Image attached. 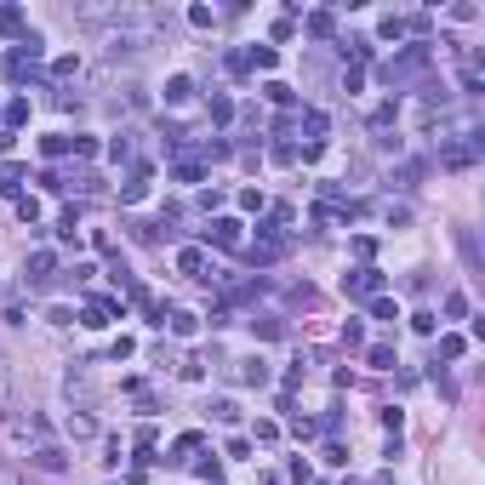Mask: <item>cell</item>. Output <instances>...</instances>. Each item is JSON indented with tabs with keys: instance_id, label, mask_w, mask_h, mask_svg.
Masks as SVG:
<instances>
[{
	"instance_id": "29",
	"label": "cell",
	"mask_w": 485,
	"mask_h": 485,
	"mask_svg": "<svg viewBox=\"0 0 485 485\" xmlns=\"http://www.w3.org/2000/svg\"><path fill=\"white\" fill-rule=\"evenodd\" d=\"M40 149H46V154H69V149H74V138H46Z\"/></svg>"
},
{
	"instance_id": "2",
	"label": "cell",
	"mask_w": 485,
	"mask_h": 485,
	"mask_svg": "<svg viewBox=\"0 0 485 485\" xmlns=\"http://www.w3.org/2000/svg\"><path fill=\"white\" fill-rule=\"evenodd\" d=\"M120 308H126L120 297H92V303H86V314H80V326H92V331H98V326H109V320L120 314Z\"/></svg>"
},
{
	"instance_id": "14",
	"label": "cell",
	"mask_w": 485,
	"mask_h": 485,
	"mask_svg": "<svg viewBox=\"0 0 485 485\" xmlns=\"http://www.w3.org/2000/svg\"><path fill=\"white\" fill-rule=\"evenodd\" d=\"M263 92H269V103H280V109H291V103H297L286 80H269V86H263Z\"/></svg>"
},
{
	"instance_id": "3",
	"label": "cell",
	"mask_w": 485,
	"mask_h": 485,
	"mask_svg": "<svg viewBox=\"0 0 485 485\" xmlns=\"http://www.w3.org/2000/svg\"><path fill=\"white\" fill-rule=\"evenodd\" d=\"M63 394H69V400H80V411H86V406H92V371L74 366V371L63 377Z\"/></svg>"
},
{
	"instance_id": "28",
	"label": "cell",
	"mask_w": 485,
	"mask_h": 485,
	"mask_svg": "<svg viewBox=\"0 0 485 485\" xmlns=\"http://www.w3.org/2000/svg\"><path fill=\"white\" fill-rule=\"evenodd\" d=\"M171 331H178V337H194V314H171Z\"/></svg>"
},
{
	"instance_id": "18",
	"label": "cell",
	"mask_w": 485,
	"mask_h": 485,
	"mask_svg": "<svg viewBox=\"0 0 485 485\" xmlns=\"http://www.w3.org/2000/svg\"><path fill=\"white\" fill-rule=\"evenodd\" d=\"M463 348H468L463 337H439V360H463Z\"/></svg>"
},
{
	"instance_id": "9",
	"label": "cell",
	"mask_w": 485,
	"mask_h": 485,
	"mask_svg": "<svg viewBox=\"0 0 485 485\" xmlns=\"http://www.w3.org/2000/svg\"><path fill=\"white\" fill-rule=\"evenodd\" d=\"M178 269H183V274H206V251H200V246H183V251H178Z\"/></svg>"
},
{
	"instance_id": "24",
	"label": "cell",
	"mask_w": 485,
	"mask_h": 485,
	"mask_svg": "<svg viewBox=\"0 0 485 485\" xmlns=\"http://www.w3.org/2000/svg\"><path fill=\"white\" fill-rule=\"evenodd\" d=\"M343 58H354V63H366V58H371V46H366V40H343Z\"/></svg>"
},
{
	"instance_id": "6",
	"label": "cell",
	"mask_w": 485,
	"mask_h": 485,
	"mask_svg": "<svg viewBox=\"0 0 485 485\" xmlns=\"http://www.w3.org/2000/svg\"><path fill=\"white\" fill-rule=\"evenodd\" d=\"M211 240L234 251V246H240V223H234V217H217V223H211Z\"/></svg>"
},
{
	"instance_id": "21",
	"label": "cell",
	"mask_w": 485,
	"mask_h": 485,
	"mask_svg": "<svg viewBox=\"0 0 485 485\" xmlns=\"http://www.w3.org/2000/svg\"><path fill=\"white\" fill-rule=\"evenodd\" d=\"M446 314H451V320L468 314V297H463V291H446Z\"/></svg>"
},
{
	"instance_id": "13",
	"label": "cell",
	"mask_w": 485,
	"mask_h": 485,
	"mask_svg": "<svg viewBox=\"0 0 485 485\" xmlns=\"http://www.w3.org/2000/svg\"><path fill=\"white\" fill-rule=\"evenodd\" d=\"M366 360H371L377 371H394V348H388V343H371V348H366Z\"/></svg>"
},
{
	"instance_id": "8",
	"label": "cell",
	"mask_w": 485,
	"mask_h": 485,
	"mask_svg": "<svg viewBox=\"0 0 485 485\" xmlns=\"http://www.w3.org/2000/svg\"><path fill=\"white\" fill-rule=\"evenodd\" d=\"M143 194H149V166H138V171H131V183L120 189V200L131 206V200H143Z\"/></svg>"
},
{
	"instance_id": "12",
	"label": "cell",
	"mask_w": 485,
	"mask_h": 485,
	"mask_svg": "<svg viewBox=\"0 0 485 485\" xmlns=\"http://www.w3.org/2000/svg\"><path fill=\"white\" fill-rule=\"evenodd\" d=\"M52 269H58V257H52V251H34V257H29V280H46Z\"/></svg>"
},
{
	"instance_id": "31",
	"label": "cell",
	"mask_w": 485,
	"mask_h": 485,
	"mask_svg": "<svg viewBox=\"0 0 485 485\" xmlns=\"http://www.w3.org/2000/svg\"><path fill=\"white\" fill-rule=\"evenodd\" d=\"M12 388V371H6V354H0V394H6Z\"/></svg>"
},
{
	"instance_id": "7",
	"label": "cell",
	"mask_w": 485,
	"mask_h": 485,
	"mask_svg": "<svg viewBox=\"0 0 485 485\" xmlns=\"http://www.w3.org/2000/svg\"><path fill=\"white\" fill-rule=\"evenodd\" d=\"M189 98H194V80L189 74H171L166 80V103H189Z\"/></svg>"
},
{
	"instance_id": "5",
	"label": "cell",
	"mask_w": 485,
	"mask_h": 485,
	"mask_svg": "<svg viewBox=\"0 0 485 485\" xmlns=\"http://www.w3.org/2000/svg\"><path fill=\"white\" fill-rule=\"evenodd\" d=\"M29 463H34L40 474H63V468H69V457H63L58 446H34V457H29Z\"/></svg>"
},
{
	"instance_id": "15",
	"label": "cell",
	"mask_w": 485,
	"mask_h": 485,
	"mask_svg": "<svg viewBox=\"0 0 485 485\" xmlns=\"http://www.w3.org/2000/svg\"><path fill=\"white\" fill-rule=\"evenodd\" d=\"M331 29H337V18H331V12H314V18H308V34H314V40H326Z\"/></svg>"
},
{
	"instance_id": "25",
	"label": "cell",
	"mask_w": 485,
	"mask_h": 485,
	"mask_svg": "<svg viewBox=\"0 0 485 485\" xmlns=\"http://www.w3.org/2000/svg\"><path fill=\"white\" fill-rule=\"evenodd\" d=\"M229 114H234V103H229V98H223V92H217V98H211V120H217V126H223V120H229Z\"/></svg>"
},
{
	"instance_id": "17",
	"label": "cell",
	"mask_w": 485,
	"mask_h": 485,
	"mask_svg": "<svg viewBox=\"0 0 485 485\" xmlns=\"http://www.w3.org/2000/svg\"><path fill=\"white\" fill-rule=\"evenodd\" d=\"M377 34H383V40H400V34H406V18H394V12H388V18L377 23Z\"/></svg>"
},
{
	"instance_id": "26",
	"label": "cell",
	"mask_w": 485,
	"mask_h": 485,
	"mask_svg": "<svg viewBox=\"0 0 485 485\" xmlns=\"http://www.w3.org/2000/svg\"><path fill=\"white\" fill-rule=\"evenodd\" d=\"M211 417H217V423H234V417H240V406H234V400H217V406H211Z\"/></svg>"
},
{
	"instance_id": "19",
	"label": "cell",
	"mask_w": 485,
	"mask_h": 485,
	"mask_svg": "<svg viewBox=\"0 0 485 485\" xmlns=\"http://www.w3.org/2000/svg\"><path fill=\"white\" fill-rule=\"evenodd\" d=\"M171 171H178V183H200V160H178Z\"/></svg>"
},
{
	"instance_id": "1",
	"label": "cell",
	"mask_w": 485,
	"mask_h": 485,
	"mask_svg": "<svg viewBox=\"0 0 485 485\" xmlns=\"http://www.w3.org/2000/svg\"><path fill=\"white\" fill-rule=\"evenodd\" d=\"M423 63H428V46H411L406 58H388V63H383V80H388V86H400V80H411Z\"/></svg>"
},
{
	"instance_id": "30",
	"label": "cell",
	"mask_w": 485,
	"mask_h": 485,
	"mask_svg": "<svg viewBox=\"0 0 485 485\" xmlns=\"http://www.w3.org/2000/svg\"><path fill=\"white\" fill-rule=\"evenodd\" d=\"M189 23L194 29H211V6H189Z\"/></svg>"
},
{
	"instance_id": "23",
	"label": "cell",
	"mask_w": 485,
	"mask_h": 485,
	"mask_svg": "<svg viewBox=\"0 0 485 485\" xmlns=\"http://www.w3.org/2000/svg\"><path fill=\"white\" fill-rule=\"evenodd\" d=\"M6 120L23 126V120H29V98H12V103H6Z\"/></svg>"
},
{
	"instance_id": "4",
	"label": "cell",
	"mask_w": 485,
	"mask_h": 485,
	"mask_svg": "<svg viewBox=\"0 0 485 485\" xmlns=\"http://www.w3.org/2000/svg\"><path fill=\"white\" fill-rule=\"evenodd\" d=\"M377 286H383V274H377V269H354V274L343 280V291H348V297H371Z\"/></svg>"
},
{
	"instance_id": "27",
	"label": "cell",
	"mask_w": 485,
	"mask_h": 485,
	"mask_svg": "<svg viewBox=\"0 0 485 485\" xmlns=\"http://www.w3.org/2000/svg\"><path fill=\"white\" fill-rule=\"evenodd\" d=\"M343 343H348V348H366V331H360L354 320H348V326H343Z\"/></svg>"
},
{
	"instance_id": "22",
	"label": "cell",
	"mask_w": 485,
	"mask_h": 485,
	"mask_svg": "<svg viewBox=\"0 0 485 485\" xmlns=\"http://www.w3.org/2000/svg\"><path fill=\"white\" fill-rule=\"evenodd\" d=\"M303 126H308V138H326V114H320V109H308Z\"/></svg>"
},
{
	"instance_id": "20",
	"label": "cell",
	"mask_w": 485,
	"mask_h": 485,
	"mask_svg": "<svg viewBox=\"0 0 485 485\" xmlns=\"http://www.w3.org/2000/svg\"><path fill=\"white\" fill-rule=\"evenodd\" d=\"M251 63H257V69H274L280 52H274V46H251Z\"/></svg>"
},
{
	"instance_id": "11",
	"label": "cell",
	"mask_w": 485,
	"mask_h": 485,
	"mask_svg": "<svg viewBox=\"0 0 485 485\" xmlns=\"http://www.w3.org/2000/svg\"><path fill=\"white\" fill-rule=\"evenodd\" d=\"M240 383L263 388V383H269V366H263V360H240Z\"/></svg>"
},
{
	"instance_id": "16",
	"label": "cell",
	"mask_w": 485,
	"mask_h": 485,
	"mask_svg": "<svg viewBox=\"0 0 485 485\" xmlns=\"http://www.w3.org/2000/svg\"><path fill=\"white\" fill-rule=\"evenodd\" d=\"M394 120H400V103H377V109H371V126H377V131L394 126Z\"/></svg>"
},
{
	"instance_id": "10",
	"label": "cell",
	"mask_w": 485,
	"mask_h": 485,
	"mask_svg": "<svg viewBox=\"0 0 485 485\" xmlns=\"http://www.w3.org/2000/svg\"><path fill=\"white\" fill-rule=\"evenodd\" d=\"M69 434H74V439H92V434H98V417H92V411H69Z\"/></svg>"
}]
</instances>
